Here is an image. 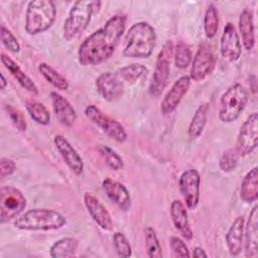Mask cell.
<instances>
[{
  "instance_id": "obj_1",
  "label": "cell",
  "mask_w": 258,
  "mask_h": 258,
  "mask_svg": "<svg viewBox=\"0 0 258 258\" xmlns=\"http://www.w3.org/2000/svg\"><path fill=\"white\" fill-rule=\"evenodd\" d=\"M126 16L117 14L90 34L79 46L78 59L84 66H97L109 59L126 27Z\"/></svg>"
},
{
  "instance_id": "obj_2",
  "label": "cell",
  "mask_w": 258,
  "mask_h": 258,
  "mask_svg": "<svg viewBox=\"0 0 258 258\" xmlns=\"http://www.w3.org/2000/svg\"><path fill=\"white\" fill-rule=\"evenodd\" d=\"M156 44L154 28L145 21L134 23L128 29L123 44L122 54L131 58H147Z\"/></svg>"
},
{
  "instance_id": "obj_3",
  "label": "cell",
  "mask_w": 258,
  "mask_h": 258,
  "mask_svg": "<svg viewBox=\"0 0 258 258\" xmlns=\"http://www.w3.org/2000/svg\"><path fill=\"white\" fill-rule=\"evenodd\" d=\"M67 224V219L58 212L50 209H31L18 216L13 226L25 231L58 230Z\"/></svg>"
},
{
  "instance_id": "obj_4",
  "label": "cell",
  "mask_w": 258,
  "mask_h": 258,
  "mask_svg": "<svg viewBox=\"0 0 258 258\" xmlns=\"http://www.w3.org/2000/svg\"><path fill=\"white\" fill-rule=\"evenodd\" d=\"M102 2L96 0H79L71 7L63 22L62 36L67 41L81 34L90 24L93 14L101 8Z\"/></svg>"
},
{
  "instance_id": "obj_5",
  "label": "cell",
  "mask_w": 258,
  "mask_h": 258,
  "mask_svg": "<svg viewBox=\"0 0 258 258\" xmlns=\"http://www.w3.org/2000/svg\"><path fill=\"white\" fill-rule=\"evenodd\" d=\"M56 17V7L51 0H33L27 4L24 28L27 34L35 35L51 27Z\"/></svg>"
},
{
  "instance_id": "obj_6",
  "label": "cell",
  "mask_w": 258,
  "mask_h": 258,
  "mask_svg": "<svg viewBox=\"0 0 258 258\" xmlns=\"http://www.w3.org/2000/svg\"><path fill=\"white\" fill-rule=\"evenodd\" d=\"M249 99L248 91L241 84L230 86L221 96L219 104V119L223 123L236 121L245 109Z\"/></svg>"
},
{
  "instance_id": "obj_7",
  "label": "cell",
  "mask_w": 258,
  "mask_h": 258,
  "mask_svg": "<svg viewBox=\"0 0 258 258\" xmlns=\"http://www.w3.org/2000/svg\"><path fill=\"white\" fill-rule=\"evenodd\" d=\"M173 53V43L170 39L166 40L157 54L155 69L149 84V94L152 97H159L165 89L170 73V59Z\"/></svg>"
},
{
  "instance_id": "obj_8",
  "label": "cell",
  "mask_w": 258,
  "mask_h": 258,
  "mask_svg": "<svg viewBox=\"0 0 258 258\" xmlns=\"http://www.w3.org/2000/svg\"><path fill=\"white\" fill-rule=\"evenodd\" d=\"M26 199L16 187L6 185L0 188V223L16 219L25 209Z\"/></svg>"
},
{
  "instance_id": "obj_9",
  "label": "cell",
  "mask_w": 258,
  "mask_h": 258,
  "mask_svg": "<svg viewBox=\"0 0 258 258\" xmlns=\"http://www.w3.org/2000/svg\"><path fill=\"white\" fill-rule=\"evenodd\" d=\"M86 117L94 124L100 127L109 137L117 142H124L127 139V132L123 125L117 120L105 114L100 108L95 105H88L85 108Z\"/></svg>"
},
{
  "instance_id": "obj_10",
  "label": "cell",
  "mask_w": 258,
  "mask_h": 258,
  "mask_svg": "<svg viewBox=\"0 0 258 258\" xmlns=\"http://www.w3.org/2000/svg\"><path fill=\"white\" fill-rule=\"evenodd\" d=\"M258 141V114L253 112L241 126L236 142V151L240 157L252 153L257 147Z\"/></svg>"
},
{
  "instance_id": "obj_11",
  "label": "cell",
  "mask_w": 258,
  "mask_h": 258,
  "mask_svg": "<svg viewBox=\"0 0 258 258\" xmlns=\"http://www.w3.org/2000/svg\"><path fill=\"white\" fill-rule=\"evenodd\" d=\"M216 66V55L212 46L206 42L202 43L191 62L190 79L195 82L205 80L214 70Z\"/></svg>"
},
{
  "instance_id": "obj_12",
  "label": "cell",
  "mask_w": 258,
  "mask_h": 258,
  "mask_svg": "<svg viewBox=\"0 0 258 258\" xmlns=\"http://www.w3.org/2000/svg\"><path fill=\"white\" fill-rule=\"evenodd\" d=\"M201 175L197 169L190 168L183 171L178 180L180 194L188 210H195L200 202Z\"/></svg>"
},
{
  "instance_id": "obj_13",
  "label": "cell",
  "mask_w": 258,
  "mask_h": 258,
  "mask_svg": "<svg viewBox=\"0 0 258 258\" xmlns=\"http://www.w3.org/2000/svg\"><path fill=\"white\" fill-rule=\"evenodd\" d=\"M99 95L108 102L120 99L124 94V83L116 73L106 72L98 76L95 82Z\"/></svg>"
},
{
  "instance_id": "obj_14",
  "label": "cell",
  "mask_w": 258,
  "mask_h": 258,
  "mask_svg": "<svg viewBox=\"0 0 258 258\" xmlns=\"http://www.w3.org/2000/svg\"><path fill=\"white\" fill-rule=\"evenodd\" d=\"M242 44L239 34L233 23L228 22L223 30L220 40V54L228 61H236L240 58Z\"/></svg>"
},
{
  "instance_id": "obj_15",
  "label": "cell",
  "mask_w": 258,
  "mask_h": 258,
  "mask_svg": "<svg viewBox=\"0 0 258 258\" xmlns=\"http://www.w3.org/2000/svg\"><path fill=\"white\" fill-rule=\"evenodd\" d=\"M190 80L188 76H182L173 83L160 105V111L163 115H169L177 108L190 87Z\"/></svg>"
},
{
  "instance_id": "obj_16",
  "label": "cell",
  "mask_w": 258,
  "mask_h": 258,
  "mask_svg": "<svg viewBox=\"0 0 258 258\" xmlns=\"http://www.w3.org/2000/svg\"><path fill=\"white\" fill-rule=\"evenodd\" d=\"M53 141L57 151L59 152L68 167L76 175H80L84 170V162L78 151L62 135H55Z\"/></svg>"
},
{
  "instance_id": "obj_17",
  "label": "cell",
  "mask_w": 258,
  "mask_h": 258,
  "mask_svg": "<svg viewBox=\"0 0 258 258\" xmlns=\"http://www.w3.org/2000/svg\"><path fill=\"white\" fill-rule=\"evenodd\" d=\"M84 204L85 207L92 217V219L97 223V225L105 230L110 231L113 228L112 218L105 208V206L91 192H85L84 195Z\"/></svg>"
},
{
  "instance_id": "obj_18",
  "label": "cell",
  "mask_w": 258,
  "mask_h": 258,
  "mask_svg": "<svg viewBox=\"0 0 258 258\" xmlns=\"http://www.w3.org/2000/svg\"><path fill=\"white\" fill-rule=\"evenodd\" d=\"M244 251L248 258L258 257V207L255 206L244 227Z\"/></svg>"
},
{
  "instance_id": "obj_19",
  "label": "cell",
  "mask_w": 258,
  "mask_h": 258,
  "mask_svg": "<svg viewBox=\"0 0 258 258\" xmlns=\"http://www.w3.org/2000/svg\"><path fill=\"white\" fill-rule=\"evenodd\" d=\"M106 196L121 211H128L131 208V197L125 185L112 178H105L102 182Z\"/></svg>"
},
{
  "instance_id": "obj_20",
  "label": "cell",
  "mask_w": 258,
  "mask_h": 258,
  "mask_svg": "<svg viewBox=\"0 0 258 258\" xmlns=\"http://www.w3.org/2000/svg\"><path fill=\"white\" fill-rule=\"evenodd\" d=\"M49 97L54 114L59 123L66 127L73 126L77 120V112L72 104L56 92H51Z\"/></svg>"
},
{
  "instance_id": "obj_21",
  "label": "cell",
  "mask_w": 258,
  "mask_h": 258,
  "mask_svg": "<svg viewBox=\"0 0 258 258\" xmlns=\"http://www.w3.org/2000/svg\"><path fill=\"white\" fill-rule=\"evenodd\" d=\"M170 217L174 228L180 233V235L185 240L190 241L192 239L194 233L189 225L186 207L181 201H172L170 205Z\"/></svg>"
},
{
  "instance_id": "obj_22",
  "label": "cell",
  "mask_w": 258,
  "mask_h": 258,
  "mask_svg": "<svg viewBox=\"0 0 258 258\" xmlns=\"http://www.w3.org/2000/svg\"><path fill=\"white\" fill-rule=\"evenodd\" d=\"M245 220L243 216H238L231 224L226 234V244L232 256H238L243 248Z\"/></svg>"
},
{
  "instance_id": "obj_23",
  "label": "cell",
  "mask_w": 258,
  "mask_h": 258,
  "mask_svg": "<svg viewBox=\"0 0 258 258\" xmlns=\"http://www.w3.org/2000/svg\"><path fill=\"white\" fill-rule=\"evenodd\" d=\"M1 61L3 66L8 70V72L12 75V77L17 81V83L26 91L31 94L38 95V89L34 82L20 69L16 61H14L10 56L5 54L4 52L1 53Z\"/></svg>"
},
{
  "instance_id": "obj_24",
  "label": "cell",
  "mask_w": 258,
  "mask_h": 258,
  "mask_svg": "<svg viewBox=\"0 0 258 258\" xmlns=\"http://www.w3.org/2000/svg\"><path fill=\"white\" fill-rule=\"evenodd\" d=\"M239 31L242 44L246 50H251L255 45V26L253 14L250 10L244 9L239 17Z\"/></svg>"
},
{
  "instance_id": "obj_25",
  "label": "cell",
  "mask_w": 258,
  "mask_h": 258,
  "mask_svg": "<svg viewBox=\"0 0 258 258\" xmlns=\"http://www.w3.org/2000/svg\"><path fill=\"white\" fill-rule=\"evenodd\" d=\"M240 198L243 202L251 204L258 199V168L254 166L244 176L240 186Z\"/></svg>"
},
{
  "instance_id": "obj_26",
  "label": "cell",
  "mask_w": 258,
  "mask_h": 258,
  "mask_svg": "<svg viewBox=\"0 0 258 258\" xmlns=\"http://www.w3.org/2000/svg\"><path fill=\"white\" fill-rule=\"evenodd\" d=\"M116 74L123 83L133 85L146 78L148 69L140 63H131L120 68Z\"/></svg>"
},
{
  "instance_id": "obj_27",
  "label": "cell",
  "mask_w": 258,
  "mask_h": 258,
  "mask_svg": "<svg viewBox=\"0 0 258 258\" xmlns=\"http://www.w3.org/2000/svg\"><path fill=\"white\" fill-rule=\"evenodd\" d=\"M79 246V241L73 237H66L55 241L50 249L49 254L52 258H66L75 254Z\"/></svg>"
},
{
  "instance_id": "obj_28",
  "label": "cell",
  "mask_w": 258,
  "mask_h": 258,
  "mask_svg": "<svg viewBox=\"0 0 258 258\" xmlns=\"http://www.w3.org/2000/svg\"><path fill=\"white\" fill-rule=\"evenodd\" d=\"M208 111H209V105L207 103L200 105L196 110L188 126V136L191 139H196L200 137L201 134L203 133L207 123Z\"/></svg>"
},
{
  "instance_id": "obj_29",
  "label": "cell",
  "mask_w": 258,
  "mask_h": 258,
  "mask_svg": "<svg viewBox=\"0 0 258 258\" xmlns=\"http://www.w3.org/2000/svg\"><path fill=\"white\" fill-rule=\"evenodd\" d=\"M38 71L41 76L54 88L60 91H66L69 89V82L67 79L46 62H40L38 64Z\"/></svg>"
},
{
  "instance_id": "obj_30",
  "label": "cell",
  "mask_w": 258,
  "mask_h": 258,
  "mask_svg": "<svg viewBox=\"0 0 258 258\" xmlns=\"http://www.w3.org/2000/svg\"><path fill=\"white\" fill-rule=\"evenodd\" d=\"M25 107L30 118L39 125H47L50 121V113L41 102L36 100H27Z\"/></svg>"
},
{
  "instance_id": "obj_31",
  "label": "cell",
  "mask_w": 258,
  "mask_h": 258,
  "mask_svg": "<svg viewBox=\"0 0 258 258\" xmlns=\"http://www.w3.org/2000/svg\"><path fill=\"white\" fill-rule=\"evenodd\" d=\"M219 29V13L214 4H210L204 16V30L208 38H214Z\"/></svg>"
},
{
  "instance_id": "obj_32",
  "label": "cell",
  "mask_w": 258,
  "mask_h": 258,
  "mask_svg": "<svg viewBox=\"0 0 258 258\" xmlns=\"http://www.w3.org/2000/svg\"><path fill=\"white\" fill-rule=\"evenodd\" d=\"M144 239L147 256L149 258H162L161 245L157 238L156 232L152 227L148 226L144 229Z\"/></svg>"
},
{
  "instance_id": "obj_33",
  "label": "cell",
  "mask_w": 258,
  "mask_h": 258,
  "mask_svg": "<svg viewBox=\"0 0 258 258\" xmlns=\"http://www.w3.org/2000/svg\"><path fill=\"white\" fill-rule=\"evenodd\" d=\"M98 151L104 158L107 165L113 170H120L124 167V162L122 157L111 147L107 145H99Z\"/></svg>"
},
{
  "instance_id": "obj_34",
  "label": "cell",
  "mask_w": 258,
  "mask_h": 258,
  "mask_svg": "<svg viewBox=\"0 0 258 258\" xmlns=\"http://www.w3.org/2000/svg\"><path fill=\"white\" fill-rule=\"evenodd\" d=\"M191 51L184 42H178L174 48V64L178 69H185L191 62Z\"/></svg>"
},
{
  "instance_id": "obj_35",
  "label": "cell",
  "mask_w": 258,
  "mask_h": 258,
  "mask_svg": "<svg viewBox=\"0 0 258 258\" xmlns=\"http://www.w3.org/2000/svg\"><path fill=\"white\" fill-rule=\"evenodd\" d=\"M240 155L236 151L235 148H230L227 149L226 151L223 152L220 161H219V166L220 169L224 172H230L234 170L239 162Z\"/></svg>"
},
{
  "instance_id": "obj_36",
  "label": "cell",
  "mask_w": 258,
  "mask_h": 258,
  "mask_svg": "<svg viewBox=\"0 0 258 258\" xmlns=\"http://www.w3.org/2000/svg\"><path fill=\"white\" fill-rule=\"evenodd\" d=\"M113 244L119 257L127 258L132 255L131 245L126 236L121 232H115L113 235Z\"/></svg>"
},
{
  "instance_id": "obj_37",
  "label": "cell",
  "mask_w": 258,
  "mask_h": 258,
  "mask_svg": "<svg viewBox=\"0 0 258 258\" xmlns=\"http://www.w3.org/2000/svg\"><path fill=\"white\" fill-rule=\"evenodd\" d=\"M0 35H1V42L2 44L11 52H19L20 50V43L16 36L11 32L10 29L5 27L4 25H1V30H0Z\"/></svg>"
},
{
  "instance_id": "obj_38",
  "label": "cell",
  "mask_w": 258,
  "mask_h": 258,
  "mask_svg": "<svg viewBox=\"0 0 258 258\" xmlns=\"http://www.w3.org/2000/svg\"><path fill=\"white\" fill-rule=\"evenodd\" d=\"M5 110L14 127L19 131H25L27 125L23 114L11 105H5Z\"/></svg>"
},
{
  "instance_id": "obj_39",
  "label": "cell",
  "mask_w": 258,
  "mask_h": 258,
  "mask_svg": "<svg viewBox=\"0 0 258 258\" xmlns=\"http://www.w3.org/2000/svg\"><path fill=\"white\" fill-rule=\"evenodd\" d=\"M169 245L174 257H190V252L182 239L172 236L170 237Z\"/></svg>"
},
{
  "instance_id": "obj_40",
  "label": "cell",
  "mask_w": 258,
  "mask_h": 258,
  "mask_svg": "<svg viewBox=\"0 0 258 258\" xmlns=\"http://www.w3.org/2000/svg\"><path fill=\"white\" fill-rule=\"evenodd\" d=\"M16 169L15 163L8 157H2L0 159V176L5 177L12 174Z\"/></svg>"
},
{
  "instance_id": "obj_41",
  "label": "cell",
  "mask_w": 258,
  "mask_h": 258,
  "mask_svg": "<svg viewBox=\"0 0 258 258\" xmlns=\"http://www.w3.org/2000/svg\"><path fill=\"white\" fill-rule=\"evenodd\" d=\"M192 256L197 258H206L208 257V254L205 252V250L202 247H195L192 250Z\"/></svg>"
},
{
  "instance_id": "obj_42",
  "label": "cell",
  "mask_w": 258,
  "mask_h": 258,
  "mask_svg": "<svg viewBox=\"0 0 258 258\" xmlns=\"http://www.w3.org/2000/svg\"><path fill=\"white\" fill-rule=\"evenodd\" d=\"M6 87H7V81H6L5 77H4V75L1 73L0 74V89L4 90Z\"/></svg>"
}]
</instances>
